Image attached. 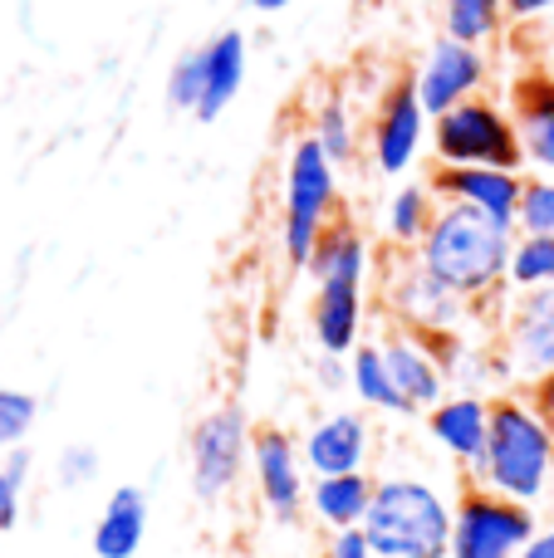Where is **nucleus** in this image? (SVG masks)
<instances>
[{
    "label": "nucleus",
    "mask_w": 554,
    "mask_h": 558,
    "mask_svg": "<svg viewBox=\"0 0 554 558\" xmlns=\"http://www.w3.org/2000/svg\"><path fill=\"white\" fill-rule=\"evenodd\" d=\"M510 118L520 128V147H526L530 172L554 177V74L550 69H526L510 84Z\"/></svg>",
    "instance_id": "19"
},
{
    "label": "nucleus",
    "mask_w": 554,
    "mask_h": 558,
    "mask_svg": "<svg viewBox=\"0 0 554 558\" xmlns=\"http://www.w3.org/2000/svg\"><path fill=\"white\" fill-rule=\"evenodd\" d=\"M491 78H496V59L481 45H461L451 35H437L427 45V54L412 69V88H418V104L427 118L451 113L457 104L491 94Z\"/></svg>",
    "instance_id": "13"
},
{
    "label": "nucleus",
    "mask_w": 554,
    "mask_h": 558,
    "mask_svg": "<svg viewBox=\"0 0 554 558\" xmlns=\"http://www.w3.org/2000/svg\"><path fill=\"white\" fill-rule=\"evenodd\" d=\"M314 294H310V338L320 353L349 357L359 343H369V318H373V275H378V251H373L369 231L349 216L320 235L310 255Z\"/></svg>",
    "instance_id": "1"
},
{
    "label": "nucleus",
    "mask_w": 554,
    "mask_h": 558,
    "mask_svg": "<svg viewBox=\"0 0 554 558\" xmlns=\"http://www.w3.org/2000/svg\"><path fill=\"white\" fill-rule=\"evenodd\" d=\"M251 441L255 422L241 397L206 407L186 432V485L202 505H226L241 481H251Z\"/></svg>",
    "instance_id": "7"
},
{
    "label": "nucleus",
    "mask_w": 554,
    "mask_h": 558,
    "mask_svg": "<svg viewBox=\"0 0 554 558\" xmlns=\"http://www.w3.org/2000/svg\"><path fill=\"white\" fill-rule=\"evenodd\" d=\"M167 104H172V113L196 118V104H202V45L182 49L172 59V69H167Z\"/></svg>",
    "instance_id": "30"
},
{
    "label": "nucleus",
    "mask_w": 554,
    "mask_h": 558,
    "mask_svg": "<svg viewBox=\"0 0 554 558\" xmlns=\"http://www.w3.org/2000/svg\"><path fill=\"white\" fill-rule=\"evenodd\" d=\"M427 153L432 167H506V172H526L520 128L510 118V108L491 94L432 118Z\"/></svg>",
    "instance_id": "8"
},
{
    "label": "nucleus",
    "mask_w": 554,
    "mask_h": 558,
    "mask_svg": "<svg viewBox=\"0 0 554 558\" xmlns=\"http://www.w3.org/2000/svg\"><path fill=\"white\" fill-rule=\"evenodd\" d=\"M506 0H442V35L491 49L506 35Z\"/></svg>",
    "instance_id": "25"
},
{
    "label": "nucleus",
    "mask_w": 554,
    "mask_h": 558,
    "mask_svg": "<svg viewBox=\"0 0 554 558\" xmlns=\"http://www.w3.org/2000/svg\"><path fill=\"white\" fill-rule=\"evenodd\" d=\"M520 558H554V520H540V530L530 534V544L520 549Z\"/></svg>",
    "instance_id": "35"
},
{
    "label": "nucleus",
    "mask_w": 554,
    "mask_h": 558,
    "mask_svg": "<svg viewBox=\"0 0 554 558\" xmlns=\"http://www.w3.org/2000/svg\"><path fill=\"white\" fill-rule=\"evenodd\" d=\"M437 211H442V202H437V192H432L427 182H393L388 202H383L378 231H383V241H388L393 251H418V245L427 241Z\"/></svg>",
    "instance_id": "23"
},
{
    "label": "nucleus",
    "mask_w": 554,
    "mask_h": 558,
    "mask_svg": "<svg viewBox=\"0 0 554 558\" xmlns=\"http://www.w3.org/2000/svg\"><path fill=\"white\" fill-rule=\"evenodd\" d=\"M422 432H427V446L461 475L471 481V471L481 465L491 441V397L477 392H447L432 412H422Z\"/></svg>",
    "instance_id": "15"
},
{
    "label": "nucleus",
    "mask_w": 554,
    "mask_h": 558,
    "mask_svg": "<svg viewBox=\"0 0 554 558\" xmlns=\"http://www.w3.org/2000/svg\"><path fill=\"white\" fill-rule=\"evenodd\" d=\"M314 383H320V392H329V397L349 392V357L320 353V363H314Z\"/></svg>",
    "instance_id": "33"
},
{
    "label": "nucleus",
    "mask_w": 554,
    "mask_h": 558,
    "mask_svg": "<svg viewBox=\"0 0 554 558\" xmlns=\"http://www.w3.org/2000/svg\"><path fill=\"white\" fill-rule=\"evenodd\" d=\"M516 235H550L554 241V177L526 172V192H520Z\"/></svg>",
    "instance_id": "29"
},
{
    "label": "nucleus",
    "mask_w": 554,
    "mask_h": 558,
    "mask_svg": "<svg viewBox=\"0 0 554 558\" xmlns=\"http://www.w3.org/2000/svg\"><path fill=\"white\" fill-rule=\"evenodd\" d=\"M467 485L496 490L530 510L554 500V422L530 402V392L491 397V441Z\"/></svg>",
    "instance_id": "3"
},
{
    "label": "nucleus",
    "mask_w": 554,
    "mask_h": 558,
    "mask_svg": "<svg viewBox=\"0 0 554 558\" xmlns=\"http://www.w3.org/2000/svg\"><path fill=\"white\" fill-rule=\"evenodd\" d=\"M427 137H432V118L422 113L412 78H398V84L383 88L369 123V143H363L373 172L383 182H408L418 172L422 153H427Z\"/></svg>",
    "instance_id": "12"
},
{
    "label": "nucleus",
    "mask_w": 554,
    "mask_h": 558,
    "mask_svg": "<svg viewBox=\"0 0 554 558\" xmlns=\"http://www.w3.org/2000/svg\"><path fill=\"white\" fill-rule=\"evenodd\" d=\"M378 348L388 357V373L398 383V392L412 402V412H432L442 397L451 392V377H447V363H442V348L432 333H412V328H398L388 324L378 333Z\"/></svg>",
    "instance_id": "17"
},
{
    "label": "nucleus",
    "mask_w": 554,
    "mask_h": 558,
    "mask_svg": "<svg viewBox=\"0 0 554 558\" xmlns=\"http://www.w3.org/2000/svg\"><path fill=\"white\" fill-rule=\"evenodd\" d=\"M314 558H378V554H373V544L363 539V530H344V534H324V544Z\"/></svg>",
    "instance_id": "32"
},
{
    "label": "nucleus",
    "mask_w": 554,
    "mask_h": 558,
    "mask_svg": "<svg viewBox=\"0 0 554 558\" xmlns=\"http://www.w3.org/2000/svg\"><path fill=\"white\" fill-rule=\"evenodd\" d=\"M98 475H104V456H98V446L69 441L64 451L55 456V485L59 490H88V485H98Z\"/></svg>",
    "instance_id": "31"
},
{
    "label": "nucleus",
    "mask_w": 554,
    "mask_h": 558,
    "mask_svg": "<svg viewBox=\"0 0 554 558\" xmlns=\"http://www.w3.org/2000/svg\"><path fill=\"white\" fill-rule=\"evenodd\" d=\"M304 133H310L339 167H349L353 157L363 153V143H369V128H363V118H359V104H353L344 88H329V94L314 98Z\"/></svg>",
    "instance_id": "22"
},
{
    "label": "nucleus",
    "mask_w": 554,
    "mask_h": 558,
    "mask_svg": "<svg viewBox=\"0 0 554 558\" xmlns=\"http://www.w3.org/2000/svg\"><path fill=\"white\" fill-rule=\"evenodd\" d=\"M510 251H516V231L467 206H442L427 241L418 245V260L437 279H447L461 299H471L491 328L501 299L510 294Z\"/></svg>",
    "instance_id": "2"
},
{
    "label": "nucleus",
    "mask_w": 554,
    "mask_h": 558,
    "mask_svg": "<svg viewBox=\"0 0 554 558\" xmlns=\"http://www.w3.org/2000/svg\"><path fill=\"white\" fill-rule=\"evenodd\" d=\"M251 490L275 530L310 524V465L300 456V436L285 426H255L251 441Z\"/></svg>",
    "instance_id": "10"
},
{
    "label": "nucleus",
    "mask_w": 554,
    "mask_h": 558,
    "mask_svg": "<svg viewBox=\"0 0 554 558\" xmlns=\"http://www.w3.org/2000/svg\"><path fill=\"white\" fill-rule=\"evenodd\" d=\"M373 505V471L359 475H320L310 481V524L324 534L363 530Z\"/></svg>",
    "instance_id": "21"
},
{
    "label": "nucleus",
    "mask_w": 554,
    "mask_h": 558,
    "mask_svg": "<svg viewBox=\"0 0 554 558\" xmlns=\"http://www.w3.org/2000/svg\"><path fill=\"white\" fill-rule=\"evenodd\" d=\"M550 10H554V0H506V20L510 25H520V29L545 25Z\"/></svg>",
    "instance_id": "34"
},
{
    "label": "nucleus",
    "mask_w": 554,
    "mask_h": 558,
    "mask_svg": "<svg viewBox=\"0 0 554 558\" xmlns=\"http://www.w3.org/2000/svg\"><path fill=\"white\" fill-rule=\"evenodd\" d=\"M245 74H251V39H245L241 25H226L212 39H202V104H196V123H216L241 98Z\"/></svg>",
    "instance_id": "18"
},
{
    "label": "nucleus",
    "mask_w": 554,
    "mask_h": 558,
    "mask_svg": "<svg viewBox=\"0 0 554 558\" xmlns=\"http://www.w3.org/2000/svg\"><path fill=\"white\" fill-rule=\"evenodd\" d=\"M147 524H153V500H147L143 485H118L104 500L88 534V549L94 558H137L147 544Z\"/></svg>",
    "instance_id": "20"
},
{
    "label": "nucleus",
    "mask_w": 554,
    "mask_h": 558,
    "mask_svg": "<svg viewBox=\"0 0 554 558\" xmlns=\"http://www.w3.org/2000/svg\"><path fill=\"white\" fill-rule=\"evenodd\" d=\"M535 530H540V510L506 500L496 490H481V485H461L447 558H520Z\"/></svg>",
    "instance_id": "9"
},
{
    "label": "nucleus",
    "mask_w": 554,
    "mask_h": 558,
    "mask_svg": "<svg viewBox=\"0 0 554 558\" xmlns=\"http://www.w3.org/2000/svg\"><path fill=\"white\" fill-rule=\"evenodd\" d=\"M530 402H535L540 412H545L550 422H554V373H550V377H540V383L530 387Z\"/></svg>",
    "instance_id": "36"
},
{
    "label": "nucleus",
    "mask_w": 554,
    "mask_h": 558,
    "mask_svg": "<svg viewBox=\"0 0 554 558\" xmlns=\"http://www.w3.org/2000/svg\"><path fill=\"white\" fill-rule=\"evenodd\" d=\"M457 490L427 471H378L373 475V505L363 520V539L378 558H447Z\"/></svg>",
    "instance_id": "4"
},
{
    "label": "nucleus",
    "mask_w": 554,
    "mask_h": 558,
    "mask_svg": "<svg viewBox=\"0 0 554 558\" xmlns=\"http://www.w3.org/2000/svg\"><path fill=\"white\" fill-rule=\"evenodd\" d=\"M378 304L393 324L412 333H491L481 308L432 275L418 251H398L378 270Z\"/></svg>",
    "instance_id": "6"
},
{
    "label": "nucleus",
    "mask_w": 554,
    "mask_h": 558,
    "mask_svg": "<svg viewBox=\"0 0 554 558\" xmlns=\"http://www.w3.org/2000/svg\"><path fill=\"white\" fill-rule=\"evenodd\" d=\"M510 289H554V241L550 235H516V251H510Z\"/></svg>",
    "instance_id": "27"
},
{
    "label": "nucleus",
    "mask_w": 554,
    "mask_h": 558,
    "mask_svg": "<svg viewBox=\"0 0 554 558\" xmlns=\"http://www.w3.org/2000/svg\"><path fill=\"white\" fill-rule=\"evenodd\" d=\"M300 456L310 465V481L373 471L378 426H373V416L363 407H329V412L310 416V426L300 432Z\"/></svg>",
    "instance_id": "14"
},
{
    "label": "nucleus",
    "mask_w": 554,
    "mask_h": 558,
    "mask_svg": "<svg viewBox=\"0 0 554 558\" xmlns=\"http://www.w3.org/2000/svg\"><path fill=\"white\" fill-rule=\"evenodd\" d=\"M39 426V397L25 387H0V456L20 451Z\"/></svg>",
    "instance_id": "28"
},
{
    "label": "nucleus",
    "mask_w": 554,
    "mask_h": 558,
    "mask_svg": "<svg viewBox=\"0 0 554 558\" xmlns=\"http://www.w3.org/2000/svg\"><path fill=\"white\" fill-rule=\"evenodd\" d=\"M29 475H35V456H29V446L0 456V534H10L20 520H25Z\"/></svg>",
    "instance_id": "26"
},
{
    "label": "nucleus",
    "mask_w": 554,
    "mask_h": 558,
    "mask_svg": "<svg viewBox=\"0 0 554 558\" xmlns=\"http://www.w3.org/2000/svg\"><path fill=\"white\" fill-rule=\"evenodd\" d=\"M294 0H251V10H261V15H280V10H290Z\"/></svg>",
    "instance_id": "37"
},
{
    "label": "nucleus",
    "mask_w": 554,
    "mask_h": 558,
    "mask_svg": "<svg viewBox=\"0 0 554 558\" xmlns=\"http://www.w3.org/2000/svg\"><path fill=\"white\" fill-rule=\"evenodd\" d=\"M349 392L353 407H363L369 416H418L408 397L398 392V383H393L378 338H369V343H359L349 353Z\"/></svg>",
    "instance_id": "24"
},
{
    "label": "nucleus",
    "mask_w": 554,
    "mask_h": 558,
    "mask_svg": "<svg viewBox=\"0 0 554 558\" xmlns=\"http://www.w3.org/2000/svg\"><path fill=\"white\" fill-rule=\"evenodd\" d=\"M510 387L530 392L540 377L554 373V289H510L491 324Z\"/></svg>",
    "instance_id": "11"
},
{
    "label": "nucleus",
    "mask_w": 554,
    "mask_h": 558,
    "mask_svg": "<svg viewBox=\"0 0 554 558\" xmlns=\"http://www.w3.org/2000/svg\"><path fill=\"white\" fill-rule=\"evenodd\" d=\"M344 167L314 143L310 133H300L285 153L280 172V255L290 270H310V255L320 245V235L344 216Z\"/></svg>",
    "instance_id": "5"
},
{
    "label": "nucleus",
    "mask_w": 554,
    "mask_h": 558,
    "mask_svg": "<svg viewBox=\"0 0 554 558\" xmlns=\"http://www.w3.org/2000/svg\"><path fill=\"white\" fill-rule=\"evenodd\" d=\"M427 186L437 192L442 206H467V211L516 231L526 172H506V167H432Z\"/></svg>",
    "instance_id": "16"
},
{
    "label": "nucleus",
    "mask_w": 554,
    "mask_h": 558,
    "mask_svg": "<svg viewBox=\"0 0 554 558\" xmlns=\"http://www.w3.org/2000/svg\"><path fill=\"white\" fill-rule=\"evenodd\" d=\"M540 29H545V54H554V10H550V20Z\"/></svg>",
    "instance_id": "38"
}]
</instances>
